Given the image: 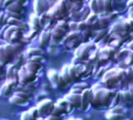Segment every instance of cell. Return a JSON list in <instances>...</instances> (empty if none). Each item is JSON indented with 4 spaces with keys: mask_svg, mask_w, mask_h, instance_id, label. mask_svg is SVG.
Returning <instances> with one entry per match:
<instances>
[{
    "mask_svg": "<svg viewBox=\"0 0 133 120\" xmlns=\"http://www.w3.org/2000/svg\"><path fill=\"white\" fill-rule=\"evenodd\" d=\"M53 107H54V102L51 99L46 98V99L41 100L37 103L36 109H37L41 117L44 119V118H46V117H48V116L51 115V112L53 110Z\"/></svg>",
    "mask_w": 133,
    "mask_h": 120,
    "instance_id": "cell-1",
    "label": "cell"
},
{
    "mask_svg": "<svg viewBox=\"0 0 133 120\" xmlns=\"http://www.w3.org/2000/svg\"><path fill=\"white\" fill-rule=\"evenodd\" d=\"M18 77H19V80L22 84L24 85H27L31 82H33L35 79H36V73H33V72H30L28 71L24 66L21 67L19 70H18Z\"/></svg>",
    "mask_w": 133,
    "mask_h": 120,
    "instance_id": "cell-2",
    "label": "cell"
},
{
    "mask_svg": "<svg viewBox=\"0 0 133 120\" xmlns=\"http://www.w3.org/2000/svg\"><path fill=\"white\" fill-rule=\"evenodd\" d=\"M50 7L51 6H50L48 0H34V2H33L34 13L37 16H41L45 12H48Z\"/></svg>",
    "mask_w": 133,
    "mask_h": 120,
    "instance_id": "cell-3",
    "label": "cell"
},
{
    "mask_svg": "<svg viewBox=\"0 0 133 120\" xmlns=\"http://www.w3.org/2000/svg\"><path fill=\"white\" fill-rule=\"evenodd\" d=\"M94 98V91L90 89H86L81 93V110L86 111L91 103Z\"/></svg>",
    "mask_w": 133,
    "mask_h": 120,
    "instance_id": "cell-4",
    "label": "cell"
},
{
    "mask_svg": "<svg viewBox=\"0 0 133 120\" xmlns=\"http://www.w3.org/2000/svg\"><path fill=\"white\" fill-rule=\"evenodd\" d=\"M17 87V82L15 80H7L5 84L1 87V94L3 96H9L14 93V89Z\"/></svg>",
    "mask_w": 133,
    "mask_h": 120,
    "instance_id": "cell-5",
    "label": "cell"
},
{
    "mask_svg": "<svg viewBox=\"0 0 133 120\" xmlns=\"http://www.w3.org/2000/svg\"><path fill=\"white\" fill-rule=\"evenodd\" d=\"M65 36V30L61 29L59 26H55L52 31H51V38H53V40L56 42V43H59Z\"/></svg>",
    "mask_w": 133,
    "mask_h": 120,
    "instance_id": "cell-6",
    "label": "cell"
},
{
    "mask_svg": "<svg viewBox=\"0 0 133 120\" xmlns=\"http://www.w3.org/2000/svg\"><path fill=\"white\" fill-rule=\"evenodd\" d=\"M64 98L74 107V109H81V94L68 93Z\"/></svg>",
    "mask_w": 133,
    "mask_h": 120,
    "instance_id": "cell-7",
    "label": "cell"
},
{
    "mask_svg": "<svg viewBox=\"0 0 133 120\" xmlns=\"http://www.w3.org/2000/svg\"><path fill=\"white\" fill-rule=\"evenodd\" d=\"M24 67L30 71V72H33V73H36L41 68H42V63H38V62H32V61H27L24 65Z\"/></svg>",
    "mask_w": 133,
    "mask_h": 120,
    "instance_id": "cell-8",
    "label": "cell"
},
{
    "mask_svg": "<svg viewBox=\"0 0 133 120\" xmlns=\"http://www.w3.org/2000/svg\"><path fill=\"white\" fill-rule=\"evenodd\" d=\"M7 25L9 26H16V27H19L23 32L27 29V25L22 22V20H18V19H12V18H8L7 20Z\"/></svg>",
    "mask_w": 133,
    "mask_h": 120,
    "instance_id": "cell-9",
    "label": "cell"
},
{
    "mask_svg": "<svg viewBox=\"0 0 133 120\" xmlns=\"http://www.w3.org/2000/svg\"><path fill=\"white\" fill-rule=\"evenodd\" d=\"M119 103H128L130 101H132V97H131V92L130 90H124V91H119Z\"/></svg>",
    "mask_w": 133,
    "mask_h": 120,
    "instance_id": "cell-10",
    "label": "cell"
},
{
    "mask_svg": "<svg viewBox=\"0 0 133 120\" xmlns=\"http://www.w3.org/2000/svg\"><path fill=\"white\" fill-rule=\"evenodd\" d=\"M59 76L64 80V82H65L66 84H70V83H72V82H73V81H72V79H71V77H70V73H69V64H66V65H63V66H62V68H61V70H60Z\"/></svg>",
    "mask_w": 133,
    "mask_h": 120,
    "instance_id": "cell-11",
    "label": "cell"
},
{
    "mask_svg": "<svg viewBox=\"0 0 133 120\" xmlns=\"http://www.w3.org/2000/svg\"><path fill=\"white\" fill-rule=\"evenodd\" d=\"M30 25L32 26V30H35V31H38L42 27H41V24H39V16L33 13L30 16Z\"/></svg>",
    "mask_w": 133,
    "mask_h": 120,
    "instance_id": "cell-12",
    "label": "cell"
},
{
    "mask_svg": "<svg viewBox=\"0 0 133 120\" xmlns=\"http://www.w3.org/2000/svg\"><path fill=\"white\" fill-rule=\"evenodd\" d=\"M9 102L11 104H16V106H24L27 103V100L16 95V94H12V96L9 97Z\"/></svg>",
    "mask_w": 133,
    "mask_h": 120,
    "instance_id": "cell-13",
    "label": "cell"
},
{
    "mask_svg": "<svg viewBox=\"0 0 133 120\" xmlns=\"http://www.w3.org/2000/svg\"><path fill=\"white\" fill-rule=\"evenodd\" d=\"M50 39H51V32L49 31H43L39 35V42L42 46H46L50 42Z\"/></svg>",
    "mask_w": 133,
    "mask_h": 120,
    "instance_id": "cell-14",
    "label": "cell"
},
{
    "mask_svg": "<svg viewBox=\"0 0 133 120\" xmlns=\"http://www.w3.org/2000/svg\"><path fill=\"white\" fill-rule=\"evenodd\" d=\"M22 38H23V31L17 30V31H15L12 33V35H11L8 43H17V42H20V40Z\"/></svg>",
    "mask_w": 133,
    "mask_h": 120,
    "instance_id": "cell-15",
    "label": "cell"
},
{
    "mask_svg": "<svg viewBox=\"0 0 133 120\" xmlns=\"http://www.w3.org/2000/svg\"><path fill=\"white\" fill-rule=\"evenodd\" d=\"M9 11H12V12H17V13H22L23 11V5L18 3V2H14L12 4H10L7 8H5Z\"/></svg>",
    "mask_w": 133,
    "mask_h": 120,
    "instance_id": "cell-16",
    "label": "cell"
},
{
    "mask_svg": "<svg viewBox=\"0 0 133 120\" xmlns=\"http://www.w3.org/2000/svg\"><path fill=\"white\" fill-rule=\"evenodd\" d=\"M58 76H59V73H57L56 70H50L49 71L48 77H49V80H50L52 85L58 86Z\"/></svg>",
    "mask_w": 133,
    "mask_h": 120,
    "instance_id": "cell-17",
    "label": "cell"
},
{
    "mask_svg": "<svg viewBox=\"0 0 133 120\" xmlns=\"http://www.w3.org/2000/svg\"><path fill=\"white\" fill-rule=\"evenodd\" d=\"M43 55V51L41 49H36V48H32V49H29L27 52H26V57L27 59L33 57V56H42Z\"/></svg>",
    "mask_w": 133,
    "mask_h": 120,
    "instance_id": "cell-18",
    "label": "cell"
},
{
    "mask_svg": "<svg viewBox=\"0 0 133 120\" xmlns=\"http://www.w3.org/2000/svg\"><path fill=\"white\" fill-rule=\"evenodd\" d=\"M51 20H52V18L50 17V14H49L48 12H45V13L41 14V16H39V24H41V27L44 28Z\"/></svg>",
    "mask_w": 133,
    "mask_h": 120,
    "instance_id": "cell-19",
    "label": "cell"
},
{
    "mask_svg": "<svg viewBox=\"0 0 133 120\" xmlns=\"http://www.w3.org/2000/svg\"><path fill=\"white\" fill-rule=\"evenodd\" d=\"M113 4H114V0H104V12L109 13L114 11Z\"/></svg>",
    "mask_w": 133,
    "mask_h": 120,
    "instance_id": "cell-20",
    "label": "cell"
},
{
    "mask_svg": "<svg viewBox=\"0 0 133 120\" xmlns=\"http://www.w3.org/2000/svg\"><path fill=\"white\" fill-rule=\"evenodd\" d=\"M63 114H65L64 109H62L57 103H54V107H53V110L51 112V115H53V116H62Z\"/></svg>",
    "mask_w": 133,
    "mask_h": 120,
    "instance_id": "cell-21",
    "label": "cell"
},
{
    "mask_svg": "<svg viewBox=\"0 0 133 120\" xmlns=\"http://www.w3.org/2000/svg\"><path fill=\"white\" fill-rule=\"evenodd\" d=\"M106 119L107 120H123L126 118H125L124 114H113V113L108 112L106 114Z\"/></svg>",
    "mask_w": 133,
    "mask_h": 120,
    "instance_id": "cell-22",
    "label": "cell"
},
{
    "mask_svg": "<svg viewBox=\"0 0 133 120\" xmlns=\"http://www.w3.org/2000/svg\"><path fill=\"white\" fill-rule=\"evenodd\" d=\"M88 7L90 9V12H94L96 14H99V8H98V3L97 0H89Z\"/></svg>",
    "mask_w": 133,
    "mask_h": 120,
    "instance_id": "cell-23",
    "label": "cell"
},
{
    "mask_svg": "<svg viewBox=\"0 0 133 120\" xmlns=\"http://www.w3.org/2000/svg\"><path fill=\"white\" fill-rule=\"evenodd\" d=\"M33 118H35V119H37V120H43L42 119V117H41V115H39V113H38V111H37V109H36V107H33V108H30L28 111H27Z\"/></svg>",
    "mask_w": 133,
    "mask_h": 120,
    "instance_id": "cell-24",
    "label": "cell"
},
{
    "mask_svg": "<svg viewBox=\"0 0 133 120\" xmlns=\"http://www.w3.org/2000/svg\"><path fill=\"white\" fill-rule=\"evenodd\" d=\"M4 13L8 17V18H12V19H18V20H22V13H17V12H12L9 11L7 9H5Z\"/></svg>",
    "mask_w": 133,
    "mask_h": 120,
    "instance_id": "cell-25",
    "label": "cell"
},
{
    "mask_svg": "<svg viewBox=\"0 0 133 120\" xmlns=\"http://www.w3.org/2000/svg\"><path fill=\"white\" fill-rule=\"evenodd\" d=\"M126 72H127L128 85H129V84L133 85V70H132V67H128V68L126 69Z\"/></svg>",
    "mask_w": 133,
    "mask_h": 120,
    "instance_id": "cell-26",
    "label": "cell"
},
{
    "mask_svg": "<svg viewBox=\"0 0 133 120\" xmlns=\"http://www.w3.org/2000/svg\"><path fill=\"white\" fill-rule=\"evenodd\" d=\"M69 73H70L72 81H75L77 79L76 71H75V64H69Z\"/></svg>",
    "mask_w": 133,
    "mask_h": 120,
    "instance_id": "cell-27",
    "label": "cell"
},
{
    "mask_svg": "<svg viewBox=\"0 0 133 120\" xmlns=\"http://www.w3.org/2000/svg\"><path fill=\"white\" fill-rule=\"evenodd\" d=\"M14 94H16V95H18V96H20V97H22V98H24V99H26V100H28V99L30 98V93H29V92H25V91H15Z\"/></svg>",
    "mask_w": 133,
    "mask_h": 120,
    "instance_id": "cell-28",
    "label": "cell"
},
{
    "mask_svg": "<svg viewBox=\"0 0 133 120\" xmlns=\"http://www.w3.org/2000/svg\"><path fill=\"white\" fill-rule=\"evenodd\" d=\"M119 103V94L118 92L115 93V95L113 96V98L111 99V102H110V107H115V106H118Z\"/></svg>",
    "mask_w": 133,
    "mask_h": 120,
    "instance_id": "cell-29",
    "label": "cell"
},
{
    "mask_svg": "<svg viewBox=\"0 0 133 120\" xmlns=\"http://www.w3.org/2000/svg\"><path fill=\"white\" fill-rule=\"evenodd\" d=\"M108 112L113 113V114H123L124 113V108L123 107H119V106H115L111 110H109Z\"/></svg>",
    "mask_w": 133,
    "mask_h": 120,
    "instance_id": "cell-30",
    "label": "cell"
},
{
    "mask_svg": "<svg viewBox=\"0 0 133 120\" xmlns=\"http://www.w3.org/2000/svg\"><path fill=\"white\" fill-rule=\"evenodd\" d=\"M21 120H37V119L33 118V117L26 111V112H23V113L21 114Z\"/></svg>",
    "mask_w": 133,
    "mask_h": 120,
    "instance_id": "cell-31",
    "label": "cell"
},
{
    "mask_svg": "<svg viewBox=\"0 0 133 120\" xmlns=\"http://www.w3.org/2000/svg\"><path fill=\"white\" fill-rule=\"evenodd\" d=\"M104 36H106V30L101 29V30L98 32V36L95 37V41H100L102 38H104Z\"/></svg>",
    "mask_w": 133,
    "mask_h": 120,
    "instance_id": "cell-32",
    "label": "cell"
},
{
    "mask_svg": "<svg viewBox=\"0 0 133 120\" xmlns=\"http://www.w3.org/2000/svg\"><path fill=\"white\" fill-rule=\"evenodd\" d=\"M27 61H32V62H38V63H42L44 61V57L43 56H33L29 59H27Z\"/></svg>",
    "mask_w": 133,
    "mask_h": 120,
    "instance_id": "cell-33",
    "label": "cell"
},
{
    "mask_svg": "<svg viewBox=\"0 0 133 120\" xmlns=\"http://www.w3.org/2000/svg\"><path fill=\"white\" fill-rule=\"evenodd\" d=\"M73 88H77V89H79V90H81V91H84V90L88 89V86H87V84H85V83H81V84H76V85H74Z\"/></svg>",
    "mask_w": 133,
    "mask_h": 120,
    "instance_id": "cell-34",
    "label": "cell"
},
{
    "mask_svg": "<svg viewBox=\"0 0 133 120\" xmlns=\"http://www.w3.org/2000/svg\"><path fill=\"white\" fill-rule=\"evenodd\" d=\"M69 24V28L71 29V31H78V23L75 22V21H72Z\"/></svg>",
    "mask_w": 133,
    "mask_h": 120,
    "instance_id": "cell-35",
    "label": "cell"
},
{
    "mask_svg": "<svg viewBox=\"0 0 133 120\" xmlns=\"http://www.w3.org/2000/svg\"><path fill=\"white\" fill-rule=\"evenodd\" d=\"M98 8H99V14L104 12V0H97Z\"/></svg>",
    "mask_w": 133,
    "mask_h": 120,
    "instance_id": "cell-36",
    "label": "cell"
},
{
    "mask_svg": "<svg viewBox=\"0 0 133 120\" xmlns=\"http://www.w3.org/2000/svg\"><path fill=\"white\" fill-rule=\"evenodd\" d=\"M57 26H59L61 29H63V30H66L68 28H69V24L65 22V21H58V23H57Z\"/></svg>",
    "mask_w": 133,
    "mask_h": 120,
    "instance_id": "cell-37",
    "label": "cell"
},
{
    "mask_svg": "<svg viewBox=\"0 0 133 120\" xmlns=\"http://www.w3.org/2000/svg\"><path fill=\"white\" fill-rule=\"evenodd\" d=\"M14 2H16V0H4V3H3V8H7L10 4H12Z\"/></svg>",
    "mask_w": 133,
    "mask_h": 120,
    "instance_id": "cell-38",
    "label": "cell"
},
{
    "mask_svg": "<svg viewBox=\"0 0 133 120\" xmlns=\"http://www.w3.org/2000/svg\"><path fill=\"white\" fill-rule=\"evenodd\" d=\"M48 119L49 120H63L62 119V116H53V115L48 116Z\"/></svg>",
    "mask_w": 133,
    "mask_h": 120,
    "instance_id": "cell-39",
    "label": "cell"
},
{
    "mask_svg": "<svg viewBox=\"0 0 133 120\" xmlns=\"http://www.w3.org/2000/svg\"><path fill=\"white\" fill-rule=\"evenodd\" d=\"M69 93H72V94H81L82 93V91L81 90H79V89H77V88H72L71 90H70V92Z\"/></svg>",
    "mask_w": 133,
    "mask_h": 120,
    "instance_id": "cell-40",
    "label": "cell"
},
{
    "mask_svg": "<svg viewBox=\"0 0 133 120\" xmlns=\"http://www.w3.org/2000/svg\"><path fill=\"white\" fill-rule=\"evenodd\" d=\"M3 20H4V12H0V28L3 26Z\"/></svg>",
    "mask_w": 133,
    "mask_h": 120,
    "instance_id": "cell-41",
    "label": "cell"
},
{
    "mask_svg": "<svg viewBox=\"0 0 133 120\" xmlns=\"http://www.w3.org/2000/svg\"><path fill=\"white\" fill-rule=\"evenodd\" d=\"M3 67H4V65L0 63V80L2 79V74H3V70H4V69H3Z\"/></svg>",
    "mask_w": 133,
    "mask_h": 120,
    "instance_id": "cell-42",
    "label": "cell"
},
{
    "mask_svg": "<svg viewBox=\"0 0 133 120\" xmlns=\"http://www.w3.org/2000/svg\"><path fill=\"white\" fill-rule=\"evenodd\" d=\"M57 1H58V0H48V2H49V4H50V6H53L54 4H56V3H57Z\"/></svg>",
    "mask_w": 133,
    "mask_h": 120,
    "instance_id": "cell-43",
    "label": "cell"
},
{
    "mask_svg": "<svg viewBox=\"0 0 133 120\" xmlns=\"http://www.w3.org/2000/svg\"><path fill=\"white\" fill-rule=\"evenodd\" d=\"M128 49L133 51V39H132V41H130V42L128 43Z\"/></svg>",
    "mask_w": 133,
    "mask_h": 120,
    "instance_id": "cell-44",
    "label": "cell"
},
{
    "mask_svg": "<svg viewBox=\"0 0 133 120\" xmlns=\"http://www.w3.org/2000/svg\"><path fill=\"white\" fill-rule=\"evenodd\" d=\"M16 2H18V3H20V4H22V5H24V4H26V2H27V0H16Z\"/></svg>",
    "mask_w": 133,
    "mask_h": 120,
    "instance_id": "cell-45",
    "label": "cell"
},
{
    "mask_svg": "<svg viewBox=\"0 0 133 120\" xmlns=\"http://www.w3.org/2000/svg\"><path fill=\"white\" fill-rule=\"evenodd\" d=\"M127 6H128V7L133 6V0H129V1L127 2Z\"/></svg>",
    "mask_w": 133,
    "mask_h": 120,
    "instance_id": "cell-46",
    "label": "cell"
},
{
    "mask_svg": "<svg viewBox=\"0 0 133 120\" xmlns=\"http://www.w3.org/2000/svg\"><path fill=\"white\" fill-rule=\"evenodd\" d=\"M3 3H4V0H0V9L3 8Z\"/></svg>",
    "mask_w": 133,
    "mask_h": 120,
    "instance_id": "cell-47",
    "label": "cell"
},
{
    "mask_svg": "<svg viewBox=\"0 0 133 120\" xmlns=\"http://www.w3.org/2000/svg\"><path fill=\"white\" fill-rule=\"evenodd\" d=\"M4 43H5V41H4L3 39H1V38H0V47H1V46H3Z\"/></svg>",
    "mask_w": 133,
    "mask_h": 120,
    "instance_id": "cell-48",
    "label": "cell"
},
{
    "mask_svg": "<svg viewBox=\"0 0 133 120\" xmlns=\"http://www.w3.org/2000/svg\"><path fill=\"white\" fill-rule=\"evenodd\" d=\"M130 92H131V97H132V100H133V90L130 91Z\"/></svg>",
    "mask_w": 133,
    "mask_h": 120,
    "instance_id": "cell-49",
    "label": "cell"
},
{
    "mask_svg": "<svg viewBox=\"0 0 133 120\" xmlns=\"http://www.w3.org/2000/svg\"><path fill=\"white\" fill-rule=\"evenodd\" d=\"M68 120H75V118H74V117H71V118H69Z\"/></svg>",
    "mask_w": 133,
    "mask_h": 120,
    "instance_id": "cell-50",
    "label": "cell"
},
{
    "mask_svg": "<svg viewBox=\"0 0 133 120\" xmlns=\"http://www.w3.org/2000/svg\"><path fill=\"white\" fill-rule=\"evenodd\" d=\"M75 120H82V119H81V118H77V119L75 118Z\"/></svg>",
    "mask_w": 133,
    "mask_h": 120,
    "instance_id": "cell-51",
    "label": "cell"
},
{
    "mask_svg": "<svg viewBox=\"0 0 133 120\" xmlns=\"http://www.w3.org/2000/svg\"><path fill=\"white\" fill-rule=\"evenodd\" d=\"M43 120H49V119H48V117H46V118H44Z\"/></svg>",
    "mask_w": 133,
    "mask_h": 120,
    "instance_id": "cell-52",
    "label": "cell"
},
{
    "mask_svg": "<svg viewBox=\"0 0 133 120\" xmlns=\"http://www.w3.org/2000/svg\"><path fill=\"white\" fill-rule=\"evenodd\" d=\"M72 1H81V0H72Z\"/></svg>",
    "mask_w": 133,
    "mask_h": 120,
    "instance_id": "cell-53",
    "label": "cell"
},
{
    "mask_svg": "<svg viewBox=\"0 0 133 120\" xmlns=\"http://www.w3.org/2000/svg\"><path fill=\"white\" fill-rule=\"evenodd\" d=\"M123 120H127V119H123Z\"/></svg>",
    "mask_w": 133,
    "mask_h": 120,
    "instance_id": "cell-54",
    "label": "cell"
},
{
    "mask_svg": "<svg viewBox=\"0 0 133 120\" xmlns=\"http://www.w3.org/2000/svg\"><path fill=\"white\" fill-rule=\"evenodd\" d=\"M132 70H133V67H132Z\"/></svg>",
    "mask_w": 133,
    "mask_h": 120,
    "instance_id": "cell-55",
    "label": "cell"
},
{
    "mask_svg": "<svg viewBox=\"0 0 133 120\" xmlns=\"http://www.w3.org/2000/svg\"><path fill=\"white\" fill-rule=\"evenodd\" d=\"M0 12H1V11H0Z\"/></svg>",
    "mask_w": 133,
    "mask_h": 120,
    "instance_id": "cell-56",
    "label": "cell"
}]
</instances>
